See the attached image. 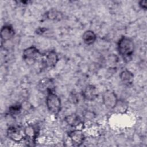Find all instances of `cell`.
<instances>
[{"instance_id": "17", "label": "cell", "mask_w": 147, "mask_h": 147, "mask_svg": "<svg viewBox=\"0 0 147 147\" xmlns=\"http://www.w3.org/2000/svg\"><path fill=\"white\" fill-rule=\"evenodd\" d=\"M22 109V106L20 103L14 104V105L11 106L9 108V113L11 115H15L18 114L21 109Z\"/></svg>"}, {"instance_id": "16", "label": "cell", "mask_w": 147, "mask_h": 147, "mask_svg": "<svg viewBox=\"0 0 147 147\" xmlns=\"http://www.w3.org/2000/svg\"><path fill=\"white\" fill-rule=\"evenodd\" d=\"M128 109V105L127 103L122 99L118 100L115 107L113 109L114 112L118 114H123L125 113Z\"/></svg>"}, {"instance_id": "11", "label": "cell", "mask_w": 147, "mask_h": 147, "mask_svg": "<svg viewBox=\"0 0 147 147\" xmlns=\"http://www.w3.org/2000/svg\"><path fill=\"white\" fill-rule=\"evenodd\" d=\"M82 97L87 101L95 100L98 96L97 90L94 85L89 84L87 86L82 92Z\"/></svg>"}, {"instance_id": "13", "label": "cell", "mask_w": 147, "mask_h": 147, "mask_svg": "<svg viewBox=\"0 0 147 147\" xmlns=\"http://www.w3.org/2000/svg\"><path fill=\"white\" fill-rule=\"evenodd\" d=\"M45 17L51 21H60L63 18V14L56 9H52L45 13Z\"/></svg>"}, {"instance_id": "12", "label": "cell", "mask_w": 147, "mask_h": 147, "mask_svg": "<svg viewBox=\"0 0 147 147\" xmlns=\"http://www.w3.org/2000/svg\"><path fill=\"white\" fill-rule=\"evenodd\" d=\"M24 130L25 136V140L31 142H36V140L38 134V129L32 125H28Z\"/></svg>"}, {"instance_id": "10", "label": "cell", "mask_w": 147, "mask_h": 147, "mask_svg": "<svg viewBox=\"0 0 147 147\" xmlns=\"http://www.w3.org/2000/svg\"><path fill=\"white\" fill-rule=\"evenodd\" d=\"M14 35L15 30L11 25H4L1 28L0 36L2 42H6L10 40Z\"/></svg>"}, {"instance_id": "4", "label": "cell", "mask_w": 147, "mask_h": 147, "mask_svg": "<svg viewBox=\"0 0 147 147\" xmlns=\"http://www.w3.org/2000/svg\"><path fill=\"white\" fill-rule=\"evenodd\" d=\"M59 60V56L56 52L54 50H51L45 54H42L40 62L43 68H52L56 66Z\"/></svg>"}, {"instance_id": "14", "label": "cell", "mask_w": 147, "mask_h": 147, "mask_svg": "<svg viewBox=\"0 0 147 147\" xmlns=\"http://www.w3.org/2000/svg\"><path fill=\"white\" fill-rule=\"evenodd\" d=\"M82 40L84 43L86 45H92L96 40V34L91 30H86L82 35Z\"/></svg>"}, {"instance_id": "18", "label": "cell", "mask_w": 147, "mask_h": 147, "mask_svg": "<svg viewBox=\"0 0 147 147\" xmlns=\"http://www.w3.org/2000/svg\"><path fill=\"white\" fill-rule=\"evenodd\" d=\"M139 7L144 10H146L147 9V1H140L138 2Z\"/></svg>"}, {"instance_id": "19", "label": "cell", "mask_w": 147, "mask_h": 147, "mask_svg": "<svg viewBox=\"0 0 147 147\" xmlns=\"http://www.w3.org/2000/svg\"><path fill=\"white\" fill-rule=\"evenodd\" d=\"M46 31H47V29H46V28H43V27H42V28H38V29H37V30H36V33L41 35V34H42L44 32H45Z\"/></svg>"}, {"instance_id": "2", "label": "cell", "mask_w": 147, "mask_h": 147, "mask_svg": "<svg viewBox=\"0 0 147 147\" xmlns=\"http://www.w3.org/2000/svg\"><path fill=\"white\" fill-rule=\"evenodd\" d=\"M45 103L48 111L54 115H57L61 111V99L54 91H50L47 94Z\"/></svg>"}, {"instance_id": "6", "label": "cell", "mask_w": 147, "mask_h": 147, "mask_svg": "<svg viewBox=\"0 0 147 147\" xmlns=\"http://www.w3.org/2000/svg\"><path fill=\"white\" fill-rule=\"evenodd\" d=\"M118 100V96L114 91L108 90L102 95V101L105 107L110 110H113Z\"/></svg>"}, {"instance_id": "5", "label": "cell", "mask_w": 147, "mask_h": 147, "mask_svg": "<svg viewBox=\"0 0 147 147\" xmlns=\"http://www.w3.org/2000/svg\"><path fill=\"white\" fill-rule=\"evenodd\" d=\"M7 136L11 141L18 143L25 140L24 130L18 126H11L7 130Z\"/></svg>"}, {"instance_id": "8", "label": "cell", "mask_w": 147, "mask_h": 147, "mask_svg": "<svg viewBox=\"0 0 147 147\" xmlns=\"http://www.w3.org/2000/svg\"><path fill=\"white\" fill-rule=\"evenodd\" d=\"M54 82L51 78H44L41 79L37 84L38 90L42 93L47 94L50 91H54Z\"/></svg>"}, {"instance_id": "7", "label": "cell", "mask_w": 147, "mask_h": 147, "mask_svg": "<svg viewBox=\"0 0 147 147\" xmlns=\"http://www.w3.org/2000/svg\"><path fill=\"white\" fill-rule=\"evenodd\" d=\"M68 136L69 137L74 146H81L85 140V136L82 130L75 129L71 130L68 132Z\"/></svg>"}, {"instance_id": "3", "label": "cell", "mask_w": 147, "mask_h": 147, "mask_svg": "<svg viewBox=\"0 0 147 147\" xmlns=\"http://www.w3.org/2000/svg\"><path fill=\"white\" fill-rule=\"evenodd\" d=\"M42 56V53L33 45L25 48L22 52V59L29 65H33L38 60H41Z\"/></svg>"}, {"instance_id": "9", "label": "cell", "mask_w": 147, "mask_h": 147, "mask_svg": "<svg viewBox=\"0 0 147 147\" xmlns=\"http://www.w3.org/2000/svg\"><path fill=\"white\" fill-rule=\"evenodd\" d=\"M64 121L68 125L75 128V129L82 130L80 126L83 125V121L79 116L76 114H72L66 116L64 118Z\"/></svg>"}, {"instance_id": "1", "label": "cell", "mask_w": 147, "mask_h": 147, "mask_svg": "<svg viewBox=\"0 0 147 147\" xmlns=\"http://www.w3.org/2000/svg\"><path fill=\"white\" fill-rule=\"evenodd\" d=\"M117 49L123 60L128 62L131 60L134 51V42L131 38L122 36L118 41Z\"/></svg>"}, {"instance_id": "15", "label": "cell", "mask_w": 147, "mask_h": 147, "mask_svg": "<svg viewBox=\"0 0 147 147\" xmlns=\"http://www.w3.org/2000/svg\"><path fill=\"white\" fill-rule=\"evenodd\" d=\"M119 76L121 82L124 84L126 85H130L132 84L134 79V75L129 70L126 69L123 70L120 73Z\"/></svg>"}]
</instances>
